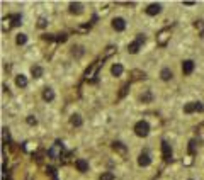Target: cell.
I'll use <instances>...</instances> for the list:
<instances>
[{"instance_id": "1", "label": "cell", "mask_w": 204, "mask_h": 180, "mask_svg": "<svg viewBox=\"0 0 204 180\" xmlns=\"http://www.w3.org/2000/svg\"><path fill=\"white\" fill-rule=\"evenodd\" d=\"M134 133H136V136H140V138H145V136L150 134V124H148L146 121H138L136 126H134Z\"/></svg>"}, {"instance_id": "2", "label": "cell", "mask_w": 204, "mask_h": 180, "mask_svg": "<svg viewBox=\"0 0 204 180\" xmlns=\"http://www.w3.org/2000/svg\"><path fill=\"white\" fill-rule=\"evenodd\" d=\"M204 110V106L201 102H189L184 106V112L185 114H191V112H202Z\"/></svg>"}, {"instance_id": "3", "label": "cell", "mask_w": 204, "mask_h": 180, "mask_svg": "<svg viewBox=\"0 0 204 180\" xmlns=\"http://www.w3.org/2000/svg\"><path fill=\"white\" fill-rule=\"evenodd\" d=\"M162 153H163V158H165L167 161L172 158V148H170V145L167 141H162Z\"/></svg>"}, {"instance_id": "4", "label": "cell", "mask_w": 204, "mask_h": 180, "mask_svg": "<svg viewBox=\"0 0 204 180\" xmlns=\"http://www.w3.org/2000/svg\"><path fill=\"white\" fill-rule=\"evenodd\" d=\"M182 71H184L185 75H191L192 71H194V61L192 60H185L184 63H182Z\"/></svg>"}, {"instance_id": "5", "label": "cell", "mask_w": 204, "mask_h": 180, "mask_svg": "<svg viewBox=\"0 0 204 180\" xmlns=\"http://www.w3.org/2000/svg\"><path fill=\"white\" fill-rule=\"evenodd\" d=\"M150 163H151V158L148 153H141L140 156H138V165H140V167H148Z\"/></svg>"}, {"instance_id": "6", "label": "cell", "mask_w": 204, "mask_h": 180, "mask_svg": "<svg viewBox=\"0 0 204 180\" xmlns=\"http://www.w3.org/2000/svg\"><path fill=\"white\" fill-rule=\"evenodd\" d=\"M112 27H114L116 31H124V27H126V20L123 19V17H116V19L112 20Z\"/></svg>"}, {"instance_id": "7", "label": "cell", "mask_w": 204, "mask_h": 180, "mask_svg": "<svg viewBox=\"0 0 204 180\" xmlns=\"http://www.w3.org/2000/svg\"><path fill=\"white\" fill-rule=\"evenodd\" d=\"M160 10H162V5H160V3H150V5L146 7L148 16H156V14H160Z\"/></svg>"}, {"instance_id": "8", "label": "cell", "mask_w": 204, "mask_h": 180, "mask_svg": "<svg viewBox=\"0 0 204 180\" xmlns=\"http://www.w3.org/2000/svg\"><path fill=\"white\" fill-rule=\"evenodd\" d=\"M76 168H78V172H82V173H83V172H87V170H89V161H87V160H83V158H80V160H76Z\"/></svg>"}, {"instance_id": "9", "label": "cell", "mask_w": 204, "mask_h": 180, "mask_svg": "<svg viewBox=\"0 0 204 180\" xmlns=\"http://www.w3.org/2000/svg\"><path fill=\"white\" fill-rule=\"evenodd\" d=\"M111 73L114 75V77H121V75H123V65H119V63L112 65V68H111Z\"/></svg>"}, {"instance_id": "10", "label": "cell", "mask_w": 204, "mask_h": 180, "mask_svg": "<svg viewBox=\"0 0 204 180\" xmlns=\"http://www.w3.org/2000/svg\"><path fill=\"white\" fill-rule=\"evenodd\" d=\"M70 12H72V14H82V3L72 2V3H70Z\"/></svg>"}, {"instance_id": "11", "label": "cell", "mask_w": 204, "mask_h": 180, "mask_svg": "<svg viewBox=\"0 0 204 180\" xmlns=\"http://www.w3.org/2000/svg\"><path fill=\"white\" fill-rule=\"evenodd\" d=\"M43 99L48 100V102H51V100L54 99V92L51 88H44V92H43Z\"/></svg>"}, {"instance_id": "12", "label": "cell", "mask_w": 204, "mask_h": 180, "mask_svg": "<svg viewBox=\"0 0 204 180\" xmlns=\"http://www.w3.org/2000/svg\"><path fill=\"white\" fill-rule=\"evenodd\" d=\"M140 46H141V44H138V43L134 41V43H131V44L128 46V51H129L131 55H136V53L140 51Z\"/></svg>"}, {"instance_id": "13", "label": "cell", "mask_w": 204, "mask_h": 180, "mask_svg": "<svg viewBox=\"0 0 204 180\" xmlns=\"http://www.w3.org/2000/svg\"><path fill=\"white\" fill-rule=\"evenodd\" d=\"M16 83H17V87H26V85H27V78H26L24 75H17Z\"/></svg>"}, {"instance_id": "14", "label": "cell", "mask_w": 204, "mask_h": 180, "mask_svg": "<svg viewBox=\"0 0 204 180\" xmlns=\"http://www.w3.org/2000/svg\"><path fill=\"white\" fill-rule=\"evenodd\" d=\"M31 73H32V77L34 78H41L43 77V68L41 66H32Z\"/></svg>"}, {"instance_id": "15", "label": "cell", "mask_w": 204, "mask_h": 180, "mask_svg": "<svg viewBox=\"0 0 204 180\" xmlns=\"http://www.w3.org/2000/svg\"><path fill=\"white\" fill-rule=\"evenodd\" d=\"M70 122L73 126H76V128H78V126H82V117L78 116V114H73V116L70 117Z\"/></svg>"}, {"instance_id": "16", "label": "cell", "mask_w": 204, "mask_h": 180, "mask_svg": "<svg viewBox=\"0 0 204 180\" xmlns=\"http://www.w3.org/2000/svg\"><path fill=\"white\" fill-rule=\"evenodd\" d=\"M160 77H162V80H170V78H172V71H170L169 68H163Z\"/></svg>"}, {"instance_id": "17", "label": "cell", "mask_w": 204, "mask_h": 180, "mask_svg": "<svg viewBox=\"0 0 204 180\" xmlns=\"http://www.w3.org/2000/svg\"><path fill=\"white\" fill-rule=\"evenodd\" d=\"M26 41H27V36L26 34H17V38H16V43L17 44H26Z\"/></svg>"}, {"instance_id": "18", "label": "cell", "mask_w": 204, "mask_h": 180, "mask_svg": "<svg viewBox=\"0 0 204 180\" xmlns=\"http://www.w3.org/2000/svg\"><path fill=\"white\" fill-rule=\"evenodd\" d=\"M114 150H118L119 153H126V146L123 145V143H119V141L114 143Z\"/></svg>"}, {"instance_id": "19", "label": "cell", "mask_w": 204, "mask_h": 180, "mask_svg": "<svg viewBox=\"0 0 204 180\" xmlns=\"http://www.w3.org/2000/svg\"><path fill=\"white\" fill-rule=\"evenodd\" d=\"M100 180H114V173H111V172H105V173L100 175Z\"/></svg>"}, {"instance_id": "20", "label": "cell", "mask_w": 204, "mask_h": 180, "mask_svg": "<svg viewBox=\"0 0 204 180\" xmlns=\"http://www.w3.org/2000/svg\"><path fill=\"white\" fill-rule=\"evenodd\" d=\"M26 121H27L29 126H36V124H38V119H36L34 116H27V119H26Z\"/></svg>"}, {"instance_id": "21", "label": "cell", "mask_w": 204, "mask_h": 180, "mask_svg": "<svg viewBox=\"0 0 204 180\" xmlns=\"http://www.w3.org/2000/svg\"><path fill=\"white\" fill-rule=\"evenodd\" d=\"M14 26H19V24H21V16H14Z\"/></svg>"}, {"instance_id": "22", "label": "cell", "mask_w": 204, "mask_h": 180, "mask_svg": "<svg viewBox=\"0 0 204 180\" xmlns=\"http://www.w3.org/2000/svg\"><path fill=\"white\" fill-rule=\"evenodd\" d=\"M136 43H138V44H141V43H145V36H143V34H138V38H136Z\"/></svg>"}, {"instance_id": "23", "label": "cell", "mask_w": 204, "mask_h": 180, "mask_svg": "<svg viewBox=\"0 0 204 180\" xmlns=\"http://www.w3.org/2000/svg\"><path fill=\"white\" fill-rule=\"evenodd\" d=\"M56 41H61V43H63V41H67V34H60V36L56 38Z\"/></svg>"}, {"instance_id": "24", "label": "cell", "mask_w": 204, "mask_h": 180, "mask_svg": "<svg viewBox=\"0 0 204 180\" xmlns=\"http://www.w3.org/2000/svg\"><path fill=\"white\" fill-rule=\"evenodd\" d=\"M151 99V93H146V95H141V100H150Z\"/></svg>"}, {"instance_id": "25", "label": "cell", "mask_w": 204, "mask_h": 180, "mask_svg": "<svg viewBox=\"0 0 204 180\" xmlns=\"http://www.w3.org/2000/svg\"><path fill=\"white\" fill-rule=\"evenodd\" d=\"M44 26H46V20L41 17V19H39V27H44Z\"/></svg>"}, {"instance_id": "26", "label": "cell", "mask_w": 204, "mask_h": 180, "mask_svg": "<svg viewBox=\"0 0 204 180\" xmlns=\"http://www.w3.org/2000/svg\"><path fill=\"white\" fill-rule=\"evenodd\" d=\"M194 145H196V143H194V141H191V146H189V150H191V153H194Z\"/></svg>"}, {"instance_id": "27", "label": "cell", "mask_w": 204, "mask_h": 180, "mask_svg": "<svg viewBox=\"0 0 204 180\" xmlns=\"http://www.w3.org/2000/svg\"><path fill=\"white\" fill-rule=\"evenodd\" d=\"M184 5H187V7H192V5H196L194 2H191V0H189V2H184Z\"/></svg>"}]
</instances>
